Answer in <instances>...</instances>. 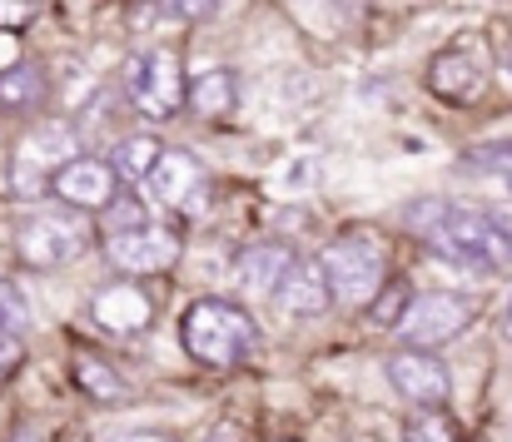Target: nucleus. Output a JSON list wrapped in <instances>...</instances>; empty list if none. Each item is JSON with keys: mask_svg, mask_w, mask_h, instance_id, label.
<instances>
[{"mask_svg": "<svg viewBox=\"0 0 512 442\" xmlns=\"http://www.w3.org/2000/svg\"><path fill=\"white\" fill-rule=\"evenodd\" d=\"M403 219L453 264L473 269H508L512 264V234L493 219L488 204H453V199H418L403 209Z\"/></svg>", "mask_w": 512, "mask_h": 442, "instance_id": "nucleus-1", "label": "nucleus"}, {"mask_svg": "<svg viewBox=\"0 0 512 442\" xmlns=\"http://www.w3.org/2000/svg\"><path fill=\"white\" fill-rule=\"evenodd\" d=\"M179 338H184L189 358H199V363H209V368H234V363L254 348L259 328H254V318H249L244 308H234L229 298H199V303H189V313H184V323H179Z\"/></svg>", "mask_w": 512, "mask_h": 442, "instance_id": "nucleus-2", "label": "nucleus"}, {"mask_svg": "<svg viewBox=\"0 0 512 442\" xmlns=\"http://www.w3.org/2000/svg\"><path fill=\"white\" fill-rule=\"evenodd\" d=\"M324 274L339 303H373V294L388 284V249L368 229H348L324 249Z\"/></svg>", "mask_w": 512, "mask_h": 442, "instance_id": "nucleus-3", "label": "nucleus"}, {"mask_svg": "<svg viewBox=\"0 0 512 442\" xmlns=\"http://www.w3.org/2000/svg\"><path fill=\"white\" fill-rule=\"evenodd\" d=\"M184 70H179V50L170 45H155V50H140L125 60V90L135 100V110L145 120H170L184 105Z\"/></svg>", "mask_w": 512, "mask_h": 442, "instance_id": "nucleus-4", "label": "nucleus"}, {"mask_svg": "<svg viewBox=\"0 0 512 442\" xmlns=\"http://www.w3.org/2000/svg\"><path fill=\"white\" fill-rule=\"evenodd\" d=\"M478 303L468 294H448V289H433V294L408 298L403 318H398V333L413 343V348H438L448 338H458L468 323H473Z\"/></svg>", "mask_w": 512, "mask_h": 442, "instance_id": "nucleus-5", "label": "nucleus"}, {"mask_svg": "<svg viewBox=\"0 0 512 442\" xmlns=\"http://www.w3.org/2000/svg\"><path fill=\"white\" fill-rule=\"evenodd\" d=\"M85 249H90V229L65 214H35L15 229V254L30 269H60V264L80 259Z\"/></svg>", "mask_w": 512, "mask_h": 442, "instance_id": "nucleus-6", "label": "nucleus"}, {"mask_svg": "<svg viewBox=\"0 0 512 442\" xmlns=\"http://www.w3.org/2000/svg\"><path fill=\"white\" fill-rule=\"evenodd\" d=\"M105 254L125 274H165V269H174V259H179V239H174L165 224L140 219L130 229H110L105 234Z\"/></svg>", "mask_w": 512, "mask_h": 442, "instance_id": "nucleus-7", "label": "nucleus"}, {"mask_svg": "<svg viewBox=\"0 0 512 442\" xmlns=\"http://www.w3.org/2000/svg\"><path fill=\"white\" fill-rule=\"evenodd\" d=\"M65 159H75V130L70 125H40V130H30L20 154H15V164H10L15 194H45L50 189V174Z\"/></svg>", "mask_w": 512, "mask_h": 442, "instance_id": "nucleus-8", "label": "nucleus"}, {"mask_svg": "<svg viewBox=\"0 0 512 442\" xmlns=\"http://www.w3.org/2000/svg\"><path fill=\"white\" fill-rule=\"evenodd\" d=\"M140 184H145V194H155L165 209H179V214H199L209 199V179H204L199 159H189L184 149H165Z\"/></svg>", "mask_w": 512, "mask_h": 442, "instance_id": "nucleus-9", "label": "nucleus"}, {"mask_svg": "<svg viewBox=\"0 0 512 442\" xmlns=\"http://www.w3.org/2000/svg\"><path fill=\"white\" fill-rule=\"evenodd\" d=\"M50 194H55L60 204H70V209H110L115 194H120V174H115V164H105V159L75 154V159H65V164L50 174Z\"/></svg>", "mask_w": 512, "mask_h": 442, "instance_id": "nucleus-10", "label": "nucleus"}, {"mask_svg": "<svg viewBox=\"0 0 512 442\" xmlns=\"http://www.w3.org/2000/svg\"><path fill=\"white\" fill-rule=\"evenodd\" d=\"M483 85H488V70L478 65V55H473L468 45H448V50H438V55L428 60V90H433L438 100L468 105V100L483 95Z\"/></svg>", "mask_w": 512, "mask_h": 442, "instance_id": "nucleus-11", "label": "nucleus"}, {"mask_svg": "<svg viewBox=\"0 0 512 442\" xmlns=\"http://www.w3.org/2000/svg\"><path fill=\"white\" fill-rule=\"evenodd\" d=\"M388 383L398 388V398H408L418 408H438L448 398V368L418 348H403L388 358Z\"/></svg>", "mask_w": 512, "mask_h": 442, "instance_id": "nucleus-12", "label": "nucleus"}, {"mask_svg": "<svg viewBox=\"0 0 512 442\" xmlns=\"http://www.w3.org/2000/svg\"><path fill=\"white\" fill-rule=\"evenodd\" d=\"M274 303H279L289 318H324L329 303H334L324 264H319V259H294L289 274H284L279 289H274Z\"/></svg>", "mask_w": 512, "mask_h": 442, "instance_id": "nucleus-13", "label": "nucleus"}, {"mask_svg": "<svg viewBox=\"0 0 512 442\" xmlns=\"http://www.w3.org/2000/svg\"><path fill=\"white\" fill-rule=\"evenodd\" d=\"M90 313L110 333H145L155 323V303H150V294L140 284H110V289H100L95 303H90Z\"/></svg>", "mask_w": 512, "mask_h": 442, "instance_id": "nucleus-14", "label": "nucleus"}, {"mask_svg": "<svg viewBox=\"0 0 512 442\" xmlns=\"http://www.w3.org/2000/svg\"><path fill=\"white\" fill-rule=\"evenodd\" d=\"M289 264H294L289 244H254V249H244L234 259V284H239V294L249 298H274L279 279L289 274Z\"/></svg>", "mask_w": 512, "mask_h": 442, "instance_id": "nucleus-15", "label": "nucleus"}, {"mask_svg": "<svg viewBox=\"0 0 512 442\" xmlns=\"http://www.w3.org/2000/svg\"><path fill=\"white\" fill-rule=\"evenodd\" d=\"M184 100L194 105V115H199V120H224V115H234V105H239V85H234V70L214 65V70L194 75V80L184 85Z\"/></svg>", "mask_w": 512, "mask_h": 442, "instance_id": "nucleus-16", "label": "nucleus"}, {"mask_svg": "<svg viewBox=\"0 0 512 442\" xmlns=\"http://www.w3.org/2000/svg\"><path fill=\"white\" fill-rule=\"evenodd\" d=\"M70 378H75V388L85 393V398H95V403H125V378L105 363V358H95L90 348H75L70 353Z\"/></svg>", "mask_w": 512, "mask_h": 442, "instance_id": "nucleus-17", "label": "nucleus"}, {"mask_svg": "<svg viewBox=\"0 0 512 442\" xmlns=\"http://www.w3.org/2000/svg\"><path fill=\"white\" fill-rule=\"evenodd\" d=\"M50 95L40 65H10L0 70V110H40Z\"/></svg>", "mask_w": 512, "mask_h": 442, "instance_id": "nucleus-18", "label": "nucleus"}, {"mask_svg": "<svg viewBox=\"0 0 512 442\" xmlns=\"http://www.w3.org/2000/svg\"><path fill=\"white\" fill-rule=\"evenodd\" d=\"M160 154H165V145H160L155 135H125L120 145L110 149V164H115V174H125V179H145Z\"/></svg>", "mask_w": 512, "mask_h": 442, "instance_id": "nucleus-19", "label": "nucleus"}, {"mask_svg": "<svg viewBox=\"0 0 512 442\" xmlns=\"http://www.w3.org/2000/svg\"><path fill=\"white\" fill-rule=\"evenodd\" d=\"M403 438H408V442H458V438H453V423H448L438 408H418V413L408 418Z\"/></svg>", "mask_w": 512, "mask_h": 442, "instance_id": "nucleus-20", "label": "nucleus"}, {"mask_svg": "<svg viewBox=\"0 0 512 442\" xmlns=\"http://www.w3.org/2000/svg\"><path fill=\"white\" fill-rule=\"evenodd\" d=\"M378 303H373V323H383V328H398V318H403V308H408V284H388V289H378Z\"/></svg>", "mask_w": 512, "mask_h": 442, "instance_id": "nucleus-21", "label": "nucleus"}, {"mask_svg": "<svg viewBox=\"0 0 512 442\" xmlns=\"http://www.w3.org/2000/svg\"><path fill=\"white\" fill-rule=\"evenodd\" d=\"M219 10V0H160V15L165 20H179V25H199Z\"/></svg>", "mask_w": 512, "mask_h": 442, "instance_id": "nucleus-22", "label": "nucleus"}, {"mask_svg": "<svg viewBox=\"0 0 512 442\" xmlns=\"http://www.w3.org/2000/svg\"><path fill=\"white\" fill-rule=\"evenodd\" d=\"M468 164H473V169H493V174H512V140L468 149Z\"/></svg>", "mask_w": 512, "mask_h": 442, "instance_id": "nucleus-23", "label": "nucleus"}, {"mask_svg": "<svg viewBox=\"0 0 512 442\" xmlns=\"http://www.w3.org/2000/svg\"><path fill=\"white\" fill-rule=\"evenodd\" d=\"M20 358H25V348H20V333L15 328H0V383L20 368Z\"/></svg>", "mask_w": 512, "mask_h": 442, "instance_id": "nucleus-24", "label": "nucleus"}, {"mask_svg": "<svg viewBox=\"0 0 512 442\" xmlns=\"http://www.w3.org/2000/svg\"><path fill=\"white\" fill-rule=\"evenodd\" d=\"M30 313H25V303H20V294L10 289V284H0V328H15L20 333V323H25Z\"/></svg>", "mask_w": 512, "mask_h": 442, "instance_id": "nucleus-25", "label": "nucleus"}, {"mask_svg": "<svg viewBox=\"0 0 512 442\" xmlns=\"http://www.w3.org/2000/svg\"><path fill=\"white\" fill-rule=\"evenodd\" d=\"M35 20V0H0V30H20Z\"/></svg>", "mask_w": 512, "mask_h": 442, "instance_id": "nucleus-26", "label": "nucleus"}, {"mask_svg": "<svg viewBox=\"0 0 512 442\" xmlns=\"http://www.w3.org/2000/svg\"><path fill=\"white\" fill-rule=\"evenodd\" d=\"M498 60H503V70L512 75V25H498Z\"/></svg>", "mask_w": 512, "mask_h": 442, "instance_id": "nucleus-27", "label": "nucleus"}, {"mask_svg": "<svg viewBox=\"0 0 512 442\" xmlns=\"http://www.w3.org/2000/svg\"><path fill=\"white\" fill-rule=\"evenodd\" d=\"M488 209H493V219H498V224L512 234V209H508V204H488Z\"/></svg>", "mask_w": 512, "mask_h": 442, "instance_id": "nucleus-28", "label": "nucleus"}, {"mask_svg": "<svg viewBox=\"0 0 512 442\" xmlns=\"http://www.w3.org/2000/svg\"><path fill=\"white\" fill-rule=\"evenodd\" d=\"M115 442H170V438H160V433H125V438H115Z\"/></svg>", "mask_w": 512, "mask_h": 442, "instance_id": "nucleus-29", "label": "nucleus"}, {"mask_svg": "<svg viewBox=\"0 0 512 442\" xmlns=\"http://www.w3.org/2000/svg\"><path fill=\"white\" fill-rule=\"evenodd\" d=\"M10 442H45V433H30V428H25V433H15Z\"/></svg>", "mask_w": 512, "mask_h": 442, "instance_id": "nucleus-30", "label": "nucleus"}, {"mask_svg": "<svg viewBox=\"0 0 512 442\" xmlns=\"http://www.w3.org/2000/svg\"><path fill=\"white\" fill-rule=\"evenodd\" d=\"M503 333L512 338V298H508V313H503Z\"/></svg>", "mask_w": 512, "mask_h": 442, "instance_id": "nucleus-31", "label": "nucleus"}]
</instances>
